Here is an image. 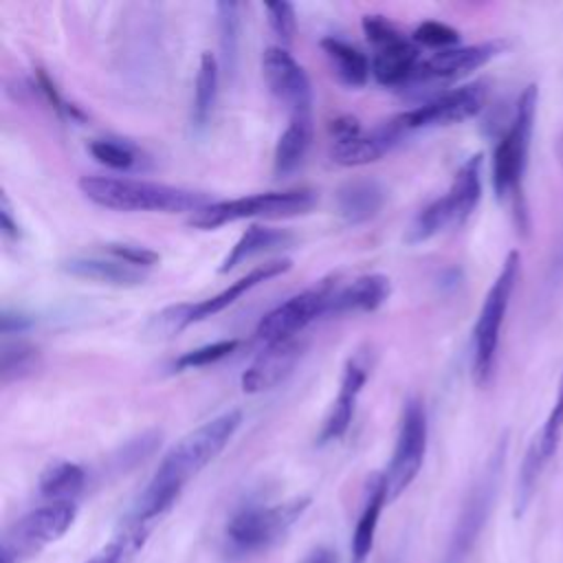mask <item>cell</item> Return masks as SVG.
<instances>
[{
  "label": "cell",
  "mask_w": 563,
  "mask_h": 563,
  "mask_svg": "<svg viewBox=\"0 0 563 563\" xmlns=\"http://www.w3.org/2000/svg\"><path fill=\"white\" fill-rule=\"evenodd\" d=\"M240 422L242 411L229 409L183 435L161 460L130 517L156 526L176 504L187 482L222 453V449L235 435Z\"/></svg>",
  "instance_id": "cell-1"
},
{
  "label": "cell",
  "mask_w": 563,
  "mask_h": 563,
  "mask_svg": "<svg viewBox=\"0 0 563 563\" xmlns=\"http://www.w3.org/2000/svg\"><path fill=\"white\" fill-rule=\"evenodd\" d=\"M539 88L534 84L526 86L515 101L508 125L499 134L493 150L490 183L499 202H504L521 231H528V207H526V169L530 161V145L534 134Z\"/></svg>",
  "instance_id": "cell-2"
},
{
  "label": "cell",
  "mask_w": 563,
  "mask_h": 563,
  "mask_svg": "<svg viewBox=\"0 0 563 563\" xmlns=\"http://www.w3.org/2000/svg\"><path fill=\"white\" fill-rule=\"evenodd\" d=\"M77 187L90 202L112 211L196 213L211 202L205 191L121 176H81Z\"/></svg>",
  "instance_id": "cell-3"
},
{
  "label": "cell",
  "mask_w": 563,
  "mask_h": 563,
  "mask_svg": "<svg viewBox=\"0 0 563 563\" xmlns=\"http://www.w3.org/2000/svg\"><path fill=\"white\" fill-rule=\"evenodd\" d=\"M482 167L484 156L479 152L468 156L453 174L449 189L440 198L422 207L420 213L413 218L411 227L407 229L405 242L420 244L446 229L462 227L473 216L482 200Z\"/></svg>",
  "instance_id": "cell-4"
},
{
  "label": "cell",
  "mask_w": 563,
  "mask_h": 563,
  "mask_svg": "<svg viewBox=\"0 0 563 563\" xmlns=\"http://www.w3.org/2000/svg\"><path fill=\"white\" fill-rule=\"evenodd\" d=\"M521 273V255L519 251H510L493 279L479 314L473 325V378L477 385H486L493 376L495 369V358H497V347H499V336H501V325L517 286Z\"/></svg>",
  "instance_id": "cell-5"
},
{
  "label": "cell",
  "mask_w": 563,
  "mask_h": 563,
  "mask_svg": "<svg viewBox=\"0 0 563 563\" xmlns=\"http://www.w3.org/2000/svg\"><path fill=\"white\" fill-rule=\"evenodd\" d=\"M310 497H292L275 506H249L235 512L224 528L227 552L251 556L266 552L297 523L308 508Z\"/></svg>",
  "instance_id": "cell-6"
},
{
  "label": "cell",
  "mask_w": 563,
  "mask_h": 563,
  "mask_svg": "<svg viewBox=\"0 0 563 563\" xmlns=\"http://www.w3.org/2000/svg\"><path fill=\"white\" fill-rule=\"evenodd\" d=\"M317 202V196L310 189H286V191H266L231 200H211L207 207L189 216V227L213 231L229 222L246 218H297L308 213Z\"/></svg>",
  "instance_id": "cell-7"
},
{
  "label": "cell",
  "mask_w": 563,
  "mask_h": 563,
  "mask_svg": "<svg viewBox=\"0 0 563 563\" xmlns=\"http://www.w3.org/2000/svg\"><path fill=\"white\" fill-rule=\"evenodd\" d=\"M506 451H508V438L504 435L497 446L493 449L484 471L479 473V477L475 479V484L471 486L464 506L460 510V517L455 521L446 554L442 563H462L468 552L473 550L488 515L490 508L495 504V495L499 488V479H501V471H504V462H506Z\"/></svg>",
  "instance_id": "cell-8"
},
{
  "label": "cell",
  "mask_w": 563,
  "mask_h": 563,
  "mask_svg": "<svg viewBox=\"0 0 563 563\" xmlns=\"http://www.w3.org/2000/svg\"><path fill=\"white\" fill-rule=\"evenodd\" d=\"M75 517V501H48L46 506L22 515L2 534V563H24L31 556L40 554L73 526Z\"/></svg>",
  "instance_id": "cell-9"
},
{
  "label": "cell",
  "mask_w": 563,
  "mask_h": 563,
  "mask_svg": "<svg viewBox=\"0 0 563 563\" xmlns=\"http://www.w3.org/2000/svg\"><path fill=\"white\" fill-rule=\"evenodd\" d=\"M427 411L420 398L409 396L402 402L394 453L385 475L387 499H398L422 468L427 453Z\"/></svg>",
  "instance_id": "cell-10"
},
{
  "label": "cell",
  "mask_w": 563,
  "mask_h": 563,
  "mask_svg": "<svg viewBox=\"0 0 563 563\" xmlns=\"http://www.w3.org/2000/svg\"><path fill=\"white\" fill-rule=\"evenodd\" d=\"M336 279L325 277L321 282H317L314 286L297 292L295 297H290L288 301L275 306L271 312H266L257 328L255 334L260 341L268 343H279V341H288V339H297V334L312 323L314 319H319L321 314L328 312L332 297L336 295Z\"/></svg>",
  "instance_id": "cell-11"
},
{
  "label": "cell",
  "mask_w": 563,
  "mask_h": 563,
  "mask_svg": "<svg viewBox=\"0 0 563 563\" xmlns=\"http://www.w3.org/2000/svg\"><path fill=\"white\" fill-rule=\"evenodd\" d=\"M486 97H488V88L484 81L464 84V86H457V88L435 95L433 99L424 101L422 106H416L407 112L396 114L394 121L405 134L424 130V128L462 123L482 112Z\"/></svg>",
  "instance_id": "cell-12"
},
{
  "label": "cell",
  "mask_w": 563,
  "mask_h": 563,
  "mask_svg": "<svg viewBox=\"0 0 563 563\" xmlns=\"http://www.w3.org/2000/svg\"><path fill=\"white\" fill-rule=\"evenodd\" d=\"M561 440H563V374L559 378L556 398L548 411V418L539 429V433L528 444L526 455L521 460L517 486H515V517H521L530 506L534 490L539 486V479L545 466L550 464V460L556 455Z\"/></svg>",
  "instance_id": "cell-13"
},
{
  "label": "cell",
  "mask_w": 563,
  "mask_h": 563,
  "mask_svg": "<svg viewBox=\"0 0 563 563\" xmlns=\"http://www.w3.org/2000/svg\"><path fill=\"white\" fill-rule=\"evenodd\" d=\"M262 75L268 90L290 117L312 114V86L306 70L286 46H268L262 55Z\"/></svg>",
  "instance_id": "cell-14"
},
{
  "label": "cell",
  "mask_w": 563,
  "mask_h": 563,
  "mask_svg": "<svg viewBox=\"0 0 563 563\" xmlns=\"http://www.w3.org/2000/svg\"><path fill=\"white\" fill-rule=\"evenodd\" d=\"M506 40H486L468 46H453L444 51H435L429 57H422L416 73L413 84H435V81H455L460 77L471 75L473 70L486 66L501 53H506Z\"/></svg>",
  "instance_id": "cell-15"
},
{
  "label": "cell",
  "mask_w": 563,
  "mask_h": 563,
  "mask_svg": "<svg viewBox=\"0 0 563 563\" xmlns=\"http://www.w3.org/2000/svg\"><path fill=\"white\" fill-rule=\"evenodd\" d=\"M369 372H372V354L367 350H356L345 361L336 398L332 400L328 416L323 418L319 438H317L319 444H328V442L341 440L345 435V431L350 429V422L354 418L358 394L363 391V387L369 378Z\"/></svg>",
  "instance_id": "cell-16"
},
{
  "label": "cell",
  "mask_w": 563,
  "mask_h": 563,
  "mask_svg": "<svg viewBox=\"0 0 563 563\" xmlns=\"http://www.w3.org/2000/svg\"><path fill=\"white\" fill-rule=\"evenodd\" d=\"M303 354V343L297 339L268 343L255 361L242 372L240 385L244 394H264L284 383Z\"/></svg>",
  "instance_id": "cell-17"
},
{
  "label": "cell",
  "mask_w": 563,
  "mask_h": 563,
  "mask_svg": "<svg viewBox=\"0 0 563 563\" xmlns=\"http://www.w3.org/2000/svg\"><path fill=\"white\" fill-rule=\"evenodd\" d=\"M420 59V46L396 29L374 44L372 75L380 86H402L413 79Z\"/></svg>",
  "instance_id": "cell-18"
},
{
  "label": "cell",
  "mask_w": 563,
  "mask_h": 563,
  "mask_svg": "<svg viewBox=\"0 0 563 563\" xmlns=\"http://www.w3.org/2000/svg\"><path fill=\"white\" fill-rule=\"evenodd\" d=\"M402 136H405V132L396 125L394 119H389L387 123L374 128L372 132H358L350 139L332 141L330 156L334 163H339L343 167L369 165V163H376L378 158H383L387 152H391V147L398 145Z\"/></svg>",
  "instance_id": "cell-19"
},
{
  "label": "cell",
  "mask_w": 563,
  "mask_h": 563,
  "mask_svg": "<svg viewBox=\"0 0 563 563\" xmlns=\"http://www.w3.org/2000/svg\"><path fill=\"white\" fill-rule=\"evenodd\" d=\"M292 266V262L288 257H279V260H271V262H264V264H257L255 268H251L246 275H242L240 279H235L233 284H229L224 290L216 292L213 297H207L198 303H191L189 306V319H187V325L196 323V321H205L218 312H222L224 308H229L231 303H235L240 297H244L249 290H253L255 286L277 277V275H284L288 268Z\"/></svg>",
  "instance_id": "cell-20"
},
{
  "label": "cell",
  "mask_w": 563,
  "mask_h": 563,
  "mask_svg": "<svg viewBox=\"0 0 563 563\" xmlns=\"http://www.w3.org/2000/svg\"><path fill=\"white\" fill-rule=\"evenodd\" d=\"M391 292L389 277L383 273H369L361 275L347 286L339 288L336 295L330 301V308L325 314H354V312H374L380 308Z\"/></svg>",
  "instance_id": "cell-21"
},
{
  "label": "cell",
  "mask_w": 563,
  "mask_h": 563,
  "mask_svg": "<svg viewBox=\"0 0 563 563\" xmlns=\"http://www.w3.org/2000/svg\"><path fill=\"white\" fill-rule=\"evenodd\" d=\"M385 202V189L374 178L347 180L336 191V211L345 224H363L372 220Z\"/></svg>",
  "instance_id": "cell-22"
},
{
  "label": "cell",
  "mask_w": 563,
  "mask_h": 563,
  "mask_svg": "<svg viewBox=\"0 0 563 563\" xmlns=\"http://www.w3.org/2000/svg\"><path fill=\"white\" fill-rule=\"evenodd\" d=\"M62 271L79 277V279H90V282H99V284H108V286H139L145 282V271L130 266L125 262L119 260H103V257H70L66 262H62Z\"/></svg>",
  "instance_id": "cell-23"
},
{
  "label": "cell",
  "mask_w": 563,
  "mask_h": 563,
  "mask_svg": "<svg viewBox=\"0 0 563 563\" xmlns=\"http://www.w3.org/2000/svg\"><path fill=\"white\" fill-rule=\"evenodd\" d=\"M389 504L387 499V486H385V475L383 473H374L367 482V495H365V504L361 510V517L356 521L354 534H352V556L354 563H363L374 545V537H376V528H378V517L383 512V506Z\"/></svg>",
  "instance_id": "cell-24"
},
{
  "label": "cell",
  "mask_w": 563,
  "mask_h": 563,
  "mask_svg": "<svg viewBox=\"0 0 563 563\" xmlns=\"http://www.w3.org/2000/svg\"><path fill=\"white\" fill-rule=\"evenodd\" d=\"M310 141H312V114L290 117L286 130L279 134L275 145V154H273L275 176L284 178L292 174L306 158Z\"/></svg>",
  "instance_id": "cell-25"
},
{
  "label": "cell",
  "mask_w": 563,
  "mask_h": 563,
  "mask_svg": "<svg viewBox=\"0 0 563 563\" xmlns=\"http://www.w3.org/2000/svg\"><path fill=\"white\" fill-rule=\"evenodd\" d=\"M321 48L330 59L332 70L341 84L350 88H361L367 84L372 75V59H367V55L361 48L339 37H323Z\"/></svg>",
  "instance_id": "cell-26"
},
{
  "label": "cell",
  "mask_w": 563,
  "mask_h": 563,
  "mask_svg": "<svg viewBox=\"0 0 563 563\" xmlns=\"http://www.w3.org/2000/svg\"><path fill=\"white\" fill-rule=\"evenodd\" d=\"M290 242H292V235L288 231L273 229V227H262V224H251L240 235V240L231 246V251L227 253V257L222 260L218 271L229 273L238 264H242V262H246L255 255H262V253H268V251H275V249H284Z\"/></svg>",
  "instance_id": "cell-27"
},
{
  "label": "cell",
  "mask_w": 563,
  "mask_h": 563,
  "mask_svg": "<svg viewBox=\"0 0 563 563\" xmlns=\"http://www.w3.org/2000/svg\"><path fill=\"white\" fill-rule=\"evenodd\" d=\"M154 526L128 517L119 532L86 563H132L136 554L145 548Z\"/></svg>",
  "instance_id": "cell-28"
},
{
  "label": "cell",
  "mask_w": 563,
  "mask_h": 563,
  "mask_svg": "<svg viewBox=\"0 0 563 563\" xmlns=\"http://www.w3.org/2000/svg\"><path fill=\"white\" fill-rule=\"evenodd\" d=\"M218 59L213 53L205 51L200 55L198 73H196V88H194V108H191V125L194 130L202 132L213 114V106L218 99Z\"/></svg>",
  "instance_id": "cell-29"
},
{
  "label": "cell",
  "mask_w": 563,
  "mask_h": 563,
  "mask_svg": "<svg viewBox=\"0 0 563 563\" xmlns=\"http://www.w3.org/2000/svg\"><path fill=\"white\" fill-rule=\"evenodd\" d=\"M86 484V473L68 460L51 462L40 475V493L48 501H73Z\"/></svg>",
  "instance_id": "cell-30"
},
{
  "label": "cell",
  "mask_w": 563,
  "mask_h": 563,
  "mask_svg": "<svg viewBox=\"0 0 563 563\" xmlns=\"http://www.w3.org/2000/svg\"><path fill=\"white\" fill-rule=\"evenodd\" d=\"M40 367V350L22 339H2L0 352V376L9 385L13 380L29 378Z\"/></svg>",
  "instance_id": "cell-31"
},
{
  "label": "cell",
  "mask_w": 563,
  "mask_h": 563,
  "mask_svg": "<svg viewBox=\"0 0 563 563\" xmlns=\"http://www.w3.org/2000/svg\"><path fill=\"white\" fill-rule=\"evenodd\" d=\"M88 152L92 154V158L110 169L117 172H128L141 165V152L136 145L128 143V141H119V139H95L88 145Z\"/></svg>",
  "instance_id": "cell-32"
},
{
  "label": "cell",
  "mask_w": 563,
  "mask_h": 563,
  "mask_svg": "<svg viewBox=\"0 0 563 563\" xmlns=\"http://www.w3.org/2000/svg\"><path fill=\"white\" fill-rule=\"evenodd\" d=\"M240 4L238 2H218V29H220V46L224 66L229 73H235L238 64V44H240Z\"/></svg>",
  "instance_id": "cell-33"
},
{
  "label": "cell",
  "mask_w": 563,
  "mask_h": 563,
  "mask_svg": "<svg viewBox=\"0 0 563 563\" xmlns=\"http://www.w3.org/2000/svg\"><path fill=\"white\" fill-rule=\"evenodd\" d=\"M238 343H240L238 339H220V341H213V343L194 347V350L180 354V356L176 358L174 367H176V369H196V367H205V365L218 363V361H222L224 356H229L231 352H235Z\"/></svg>",
  "instance_id": "cell-34"
},
{
  "label": "cell",
  "mask_w": 563,
  "mask_h": 563,
  "mask_svg": "<svg viewBox=\"0 0 563 563\" xmlns=\"http://www.w3.org/2000/svg\"><path fill=\"white\" fill-rule=\"evenodd\" d=\"M411 40L418 46H427V48H435V51H444V48H453L460 44V33L438 20H427L422 24H418L411 33Z\"/></svg>",
  "instance_id": "cell-35"
},
{
  "label": "cell",
  "mask_w": 563,
  "mask_h": 563,
  "mask_svg": "<svg viewBox=\"0 0 563 563\" xmlns=\"http://www.w3.org/2000/svg\"><path fill=\"white\" fill-rule=\"evenodd\" d=\"M268 24L273 29V33L288 46L295 37L297 31V18H295V7L290 2H266L264 4Z\"/></svg>",
  "instance_id": "cell-36"
},
{
  "label": "cell",
  "mask_w": 563,
  "mask_h": 563,
  "mask_svg": "<svg viewBox=\"0 0 563 563\" xmlns=\"http://www.w3.org/2000/svg\"><path fill=\"white\" fill-rule=\"evenodd\" d=\"M106 251L119 260V262H125L130 266H136L141 271L158 264V253L143 246V244H130V242H110L106 244Z\"/></svg>",
  "instance_id": "cell-37"
},
{
  "label": "cell",
  "mask_w": 563,
  "mask_h": 563,
  "mask_svg": "<svg viewBox=\"0 0 563 563\" xmlns=\"http://www.w3.org/2000/svg\"><path fill=\"white\" fill-rule=\"evenodd\" d=\"M189 306L191 303H178V306H169V308L161 310L158 314H154L152 332L158 336H169V334H176L183 328H187Z\"/></svg>",
  "instance_id": "cell-38"
},
{
  "label": "cell",
  "mask_w": 563,
  "mask_h": 563,
  "mask_svg": "<svg viewBox=\"0 0 563 563\" xmlns=\"http://www.w3.org/2000/svg\"><path fill=\"white\" fill-rule=\"evenodd\" d=\"M33 325V319L20 310H11V308H2L0 314V332L4 339H9L11 334H22Z\"/></svg>",
  "instance_id": "cell-39"
},
{
  "label": "cell",
  "mask_w": 563,
  "mask_h": 563,
  "mask_svg": "<svg viewBox=\"0 0 563 563\" xmlns=\"http://www.w3.org/2000/svg\"><path fill=\"white\" fill-rule=\"evenodd\" d=\"M0 231L7 240H20V235H22L20 224L11 213V205H9L7 194H2V198H0Z\"/></svg>",
  "instance_id": "cell-40"
},
{
  "label": "cell",
  "mask_w": 563,
  "mask_h": 563,
  "mask_svg": "<svg viewBox=\"0 0 563 563\" xmlns=\"http://www.w3.org/2000/svg\"><path fill=\"white\" fill-rule=\"evenodd\" d=\"M301 563H336V556H334V552L328 550V548H314L312 552H308V554L303 556Z\"/></svg>",
  "instance_id": "cell-41"
},
{
  "label": "cell",
  "mask_w": 563,
  "mask_h": 563,
  "mask_svg": "<svg viewBox=\"0 0 563 563\" xmlns=\"http://www.w3.org/2000/svg\"><path fill=\"white\" fill-rule=\"evenodd\" d=\"M561 161H563V143H561Z\"/></svg>",
  "instance_id": "cell-42"
}]
</instances>
